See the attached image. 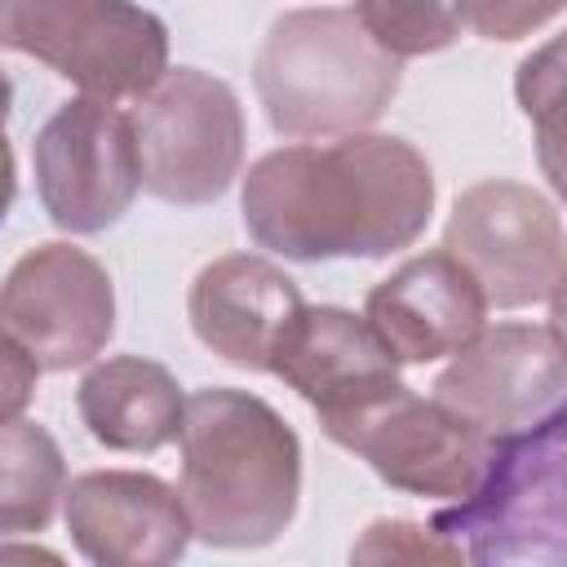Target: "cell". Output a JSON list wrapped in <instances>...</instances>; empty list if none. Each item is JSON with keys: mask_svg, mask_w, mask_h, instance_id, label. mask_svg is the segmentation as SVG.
<instances>
[{"mask_svg": "<svg viewBox=\"0 0 567 567\" xmlns=\"http://www.w3.org/2000/svg\"><path fill=\"white\" fill-rule=\"evenodd\" d=\"M434 173L416 146L350 133L332 146H284L244 177L248 235L292 261L385 257L425 230Z\"/></svg>", "mask_w": 567, "mask_h": 567, "instance_id": "1", "label": "cell"}, {"mask_svg": "<svg viewBox=\"0 0 567 567\" xmlns=\"http://www.w3.org/2000/svg\"><path fill=\"white\" fill-rule=\"evenodd\" d=\"M182 505L199 540L270 545L297 514L301 443L284 416L244 390H195L182 421Z\"/></svg>", "mask_w": 567, "mask_h": 567, "instance_id": "2", "label": "cell"}, {"mask_svg": "<svg viewBox=\"0 0 567 567\" xmlns=\"http://www.w3.org/2000/svg\"><path fill=\"white\" fill-rule=\"evenodd\" d=\"M399 58L385 53L354 9L284 13L257 49L252 80L266 120L284 137H350L399 93Z\"/></svg>", "mask_w": 567, "mask_h": 567, "instance_id": "3", "label": "cell"}, {"mask_svg": "<svg viewBox=\"0 0 567 567\" xmlns=\"http://www.w3.org/2000/svg\"><path fill=\"white\" fill-rule=\"evenodd\" d=\"M474 563H567V394L492 443L478 487L434 518Z\"/></svg>", "mask_w": 567, "mask_h": 567, "instance_id": "4", "label": "cell"}, {"mask_svg": "<svg viewBox=\"0 0 567 567\" xmlns=\"http://www.w3.org/2000/svg\"><path fill=\"white\" fill-rule=\"evenodd\" d=\"M0 35L106 102L146 97L168 71V31L133 0H0Z\"/></svg>", "mask_w": 567, "mask_h": 567, "instance_id": "5", "label": "cell"}, {"mask_svg": "<svg viewBox=\"0 0 567 567\" xmlns=\"http://www.w3.org/2000/svg\"><path fill=\"white\" fill-rule=\"evenodd\" d=\"M133 133L142 186L168 204H208L226 195L244 159V111L226 80L177 66L137 97Z\"/></svg>", "mask_w": 567, "mask_h": 567, "instance_id": "6", "label": "cell"}, {"mask_svg": "<svg viewBox=\"0 0 567 567\" xmlns=\"http://www.w3.org/2000/svg\"><path fill=\"white\" fill-rule=\"evenodd\" d=\"M443 248L478 279L487 306L518 310L554 292L567 270V235L549 199L523 182H478L447 217Z\"/></svg>", "mask_w": 567, "mask_h": 567, "instance_id": "7", "label": "cell"}, {"mask_svg": "<svg viewBox=\"0 0 567 567\" xmlns=\"http://www.w3.org/2000/svg\"><path fill=\"white\" fill-rule=\"evenodd\" d=\"M142 186L133 120L106 97L62 102L35 133V190L53 226L93 235L120 221Z\"/></svg>", "mask_w": 567, "mask_h": 567, "instance_id": "8", "label": "cell"}, {"mask_svg": "<svg viewBox=\"0 0 567 567\" xmlns=\"http://www.w3.org/2000/svg\"><path fill=\"white\" fill-rule=\"evenodd\" d=\"M328 439L359 452L390 487L439 501H465L478 487L496 443L439 399H416L408 385L390 390Z\"/></svg>", "mask_w": 567, "mask_h": 567, "instance_id": "9", "label": "cell"}, {"mask_svg": "<svg viewBox=\"0 0 567 567\" xmlns=\"http://www.w3.org/2000/svg\"><path fill=\"white\" fill-rule=\"evenodd\" d=\"M4 337L40 368L66 372L89 363L115 332L111 275L71 244H40L4 279Z\"/></svg>", "mask_w": 567, "mask_h": 567, "instance_id": "10", "label": "cell"}, {"mask_svg": "<svg viewBox=\"0 0 567 567\" xmlns=\"http://www.w3.org/2000/svg\"><path fill=\"white\" fill-rule=\"evenodd\" d=\"M567 394V350L554 328L496 323L483 328L439 372L434 399L487 439H505L545 416Z\"/></svg>", "mask_w": 567, "mask_h": 567, "instance_id": "11", "label": "cell"}, {"mask_svg": "<svg viewBox=\"0 0 567 567\" xmlns=\"http://www.w3.org/2000/svg\"><path fill=\"white\" fill-rule=\"evenodd\" d=\"M270 372L288 381L315 412L323 434L399 390V359L372 332L368 315L337 306H306L275 350Z\"/></svg>", "mask_w": 567, "mask_h": 567, "instance_id": "12", "label": "cell"}, {"mask_svg": "<svg viewBox=\"0 0 567 567\" xmlns=\"http://www.w3.org/2000/svg\"><path fill=\"white\" fill-rule=\"evenodd\" d=\"M62 501L75 549L102 567H164L195 536L182 492L155 474L93 470L71 478Z\"/></svg>", "mask_w": 567, "mask_h": 567, "instance_id": "13", "label": "cell"}, {"mask_svg": "<svg viewBox=\"0 0 567 567\" xmlns=\"http://www.w3.org/2000/svg\"><path fill=\"white\" fill-rule=\"evenodd\" d=\"M487 297L478 279L447 252L403 261L368 292V323L399 363H430L465 350L483 332Z\"/></svg>", "mask_w": 567, "mask_h": 567, "instance_id": "14", "label": "cell"}, {"mask_svg": "<svg viewBox=\"0 0 567 567\" xmlns=\"http://www.w3.org/2000/svg\"><path fill=\"white\" fill-rule=\"evenodd\" d=\"M306 310L297 284L248 252L208 261L190 284V328L195 337L235 368L270 372L279 341Z\"/></svg>", "mask_w": 567, "mask_h": 567, "instance_id": "15", "label": "cell"}, {"mask_svg": "<svg viewBox=\"0 0 567 567\" xmlns=\"http://www.w3.org/2000/svg\"><path fill=\"white\" fill-rule=\"evenodd\" d=\"M80 416L102 447L159 452L182 434L186 399L168 368L137 354H120L97 363L80 381Z\"/></svg>", "mask_w": 567, "mask_h": 567, "instance_id": "16", "label": "cell"}, {"mask_svg": "<svg viewBox=\"0 0 567 567\" xmlns=\"http://www.w3.org/2000/svg\"><path fill=\"white\" fill-rule=\"evenodd\" d=\"M66 470L62 452L40 430L35 421H4L0 430V532L22 536V532H44L53 518Z\"/></svg>", "mask_w": 567, "mask_h": 567, "instance_id": "17", "label": "cell"}, {"mask_svg": "<svg viewBox=\"0 0 567 567\" xmlns=\"http://www.w3.org/2000/svg\"><path fill=\"white\" fill-rule=\"evenodd\" d=\"M518 106L536 128L540 168L567 159V31L518 62Z\"/></svg>", "mask_w": 567, "mask_h": 567, "instance_id": "18", "label": "cell"}, {"mask_svg": "<svg viewBox=\"0 0 567 567\" xmlns=\"http://www.w3.org/2000/svg\"><path fill=\"white\" fill-rule=\"evenodd\" d=\"M354 13L368 27V35L399 62L439 53L461 35V18L443 0H359Z\"/></svg>", "mask_w": 567, "mask_h": 567, "instance_id": "19", "label": "cell"}, {"mask_svg": "<svg viewBox=\"0 0 567 567\" xmlns=\"http://www.w3.org/2000/svg\"><path fill=\"white\" fill-rule=\"evenodd\" d=\"M354 563H461L465 549L452 545L447 536H439L434 527H416V523H372L363 532V540L350 554Z\"/></svg>", "mask_w": 567, "mask_h": 567, "instance_id": "20", "label": "cell"}, {"mask_svg": "<svg viewBox=\"0 0 567 567\" xmlns=\"http://www.w3.org/2000/svg\"><path fill=\"white\" fill-rule=\"evenodd\" d=\"M563 9L567 0H456L461 27L483 40H523Z\"/></svg>", "mask_w": 567, "mask_h": 567, "instance_id": "21", "label": "cell"}, {"mask_svg": "<svg viewBox=\"0 0 567 567\" xmlns=\"http://www.w3.org/2000/svg\"><path fill=\"white\" fill-rule=\"evenodd\" d=\"M35 372H40V363H35L18 341L4 337V421H13V416L22 412V403L31 399Z\"/></svg>", "mask_w": 567, "mask_h": 567, "instance_id": "22", "label": "cell"}, {"mask_svg": "<svg viewBox=\"0 0 567 567\" xmlns=\"http://www.w3.org/2000/svg\"><path fill=\"white\" fill-rule=\"evenodd\" d=\"M549 328H554V337H558L563 350H567V270L558 275L554 292H549Z\"/></svg>", "mask_w": 567, "mask_h": 567, "instance_id": "23", "label": "cell"}, {"mask_svg": "<svg viewBox=\"0 0 567 567\" xmlns=\"http://www.w3.org/2000/svg\"><path fill=\"white\" fill-rule=\"evenodd\" d=\"M545 177H549V186L558 190V199L567 204V159H558V164H549V168H545Z\"/></svg>", "mask_w": 567, "mask_h": 567, "instance_id": "24", "label": "cell"}]
</instances>
